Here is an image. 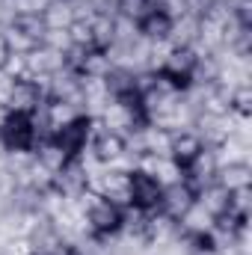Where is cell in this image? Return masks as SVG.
<instances>
[{"mask_svg":"<svg viewBox=\"0 0 252 255\" xmlns=\"http://www.w3.org/2000/svg\"><path fill=\"white\" fill-rule=\"evenodd\" d=\"M205 151V142L199 139V133L193 130V128H184V130H172V139H169V151H166V157L184 172L190 163L199 157Z\"/></svg>","mask_w":252,"mask_h":255,"instance_id":"cell-9","label":"cell"},{"mask_svg":"<svg viewBox=\"0 0 252 255\" xmlns=\"http://www.w3.org/2000/svg\"><path fill=\"white\" fill-rule=\"evenodd\" d=\"M89 148H92V157H95L98 163L113 166L116 160H122V157L127 154L125 133H119V130H107V128L95 119V133H92Z\"/></svg>","mask_w":252,"mask_h":255,"instance_id":"cell-7","label":"cell"},{"mask_svg":"<svg viewBox=\"0 0 252 255\" xmlns=\"http://www.w3.org/2000/svg\"><path fill=\"white\" fill-rule=\"evenodd\" d=\"M229 110L238 119H252V86L250 83L232 86V92H229Z\"/></svg>","mask_w":252,"mask_h":255,"instance_id":"cell-13","label":"cell"},{"mask_svg":"<svg viewBox=\"0 0 252 255\" xmlns=\"http://www.w3.org/2000/svg\"><path fill=\"white\" fill-rule=\"evenodd\" d=\"M77 18V6L74 0H51L42 12L45 30H68V24Z\"/></svg>","mask_w":252,"mask_h":255,"instance_id":"cell-11","label":"cell"},{"mask_svg":"<svg viewBox=\"0 0 252 255\" xmlns=\"http://www.w3.org/2000/svg\"><path fill=\"white\" fill-rule=\"evenodd\" d=\"M92 133H95V116L80 113L71 122L54 128L51 130V139H54V145L65 154V160H71V157H83L86 154V148L92 142Z\"/></svg>","mask_w":252,"mask_h":255,"instance_id":"cell-3","label":"cell"},{"mask_svg":"<svg viewBox=\"0 0 252 255\" xmlns=\"http://www.w3.org/2000/svg\"><path fill=\"white\" fill-rule=\"evenodd\" d=\"M39 139V125L27 113H9L0 122V145L6 154H33Z\"/></svg>","mask_w":252,"mask_h":255,"instance_id":"cell-2","label":"cell"},{"mask_svg":"<svg viewBox=\"0 0 252 255\" xmlns=\"http://www.w3.org/2000/svg\"><path fill=\"white\" fill-rule=\"evenodd\" d=\"M30 255H51V253H30Z\"/></svg>","mask_w":252,"mask_h":255,"instance_id":"cell-16","label":"cell"},{"mask_svg":"<svg viewBox=\"0 0 252 255\" xmlns=\"http://www.w3.org/2000/svg\"><path fill=\"white\" fill-rule=\"evenodd\" d=\"M160 196H163V181H157L154 175H148V172H142V169H130V172H127L125 208L139 211V214H157Z\"/></svg>","mask_w":252,"mask_h":255,"instance_id":"cell-4","label":"cell"},{"mask_svg":"<svg viewBox=\"0 0 252 255\" xmlns=\"http://www.w3.org/2000/svg\"><path fill=\"white\" fill-rule=\"evenodd\" d=\"M45 86L33 77H18L12 80V89H9V98H6V110L9 113H27V116H36L39 107L45 104Z\"/></svg>","mask_w":252,"mask_h":255,"instance_id":"cell-6","label":"cell"},{"mask_svg":"<svg viewBox=\"0 0 252 255\" xmlns=\"http://www.w3.org/2000/svg\"><path fill=\"white\" fill-rule=\"evenodd\" d=\"M9 57H12V51H9V45H6V39H3V33H0V71L6 68Z\"/></svg>","mask_w":252,"mask_h":255,"instance_id":"cell-15","label":"cell"},{"mask_svg":"<svg viewBox=\"0 0 252 255\" xmlns=\"http://www.w3.org/2000/svg\"><path fill=\"white\" fill-rule=\"evenodd\" d=\"M223 190H241V187H250L252 184V166L250 163H226L217 169V181Z\"/></svg>","mask_w":252,"mask_h":255,"instance_id":"cell-12","label":"cell"},{"mask_svg":"<svg viewBox=\"0 0 252 255\" xmlns=\"http://www.w3.org/2000/svg\"><path fill=\"white\" fill-rule=\"evenodd\" d=\"M217 169H220V163H217V157H214V148H205L187 169L181 172V178L199 193V190H205V187H211V184L217 181Z\"/></svg>","mask_w":252,"mask_h":255,"instance_id":"cell-10","label":"cell"},{"mask_svg":"<svg viewBox=\"0 0 252 255\" xmlns=\"http://www.w3.org/2000/svg\"><path fill=\"white\" fill-rule=\"evenodd\" d=\"M252 208V190L250 187H241V190H229V214H238V217H250Z\"/></svg>","mask_w":252,"mask_h":255,"instance_id":"cell-14","label":"cell"},{"mask_svg":"<svg viewBox=\"0 0 252 255\" xmlns=\"http://www.w3.org/2000/svg\"><path fill=\"white\" fill-rule=\"evenodd\" d=\"M172 24H175V15H172L160 0H151V6L136 18V33H139V39H145L148 45H157V42H169Z\"/></svg>","mask_w":252,"mask_h":255,"instance_id":"cell-5","label":"cell"},{"mask_svg":"<svg viewBox=\"0 0 252 255\" xmlns=\"http://www.w3.org/2000/svg\"><path fill=\"white\" fill-rule=\"evenodd\" d=\"M193 205H196V190L190 187L184 178H178V181L163 184V196H160V208H157V214H163V217H169V220L178 223Z\"/></svg>","mask_w":252,"mask_h":255,"instance_id":"cell-8","label":"cell"},{"mask_svg":"<svg viewBox=\"0 0 252 255\" xmlns=\"http://www.w3.org/2000/svg\"><path fill=\"white\" fill-rule=\"evenodd\" d=\"M127 208L119 202H110L104 196H95V202L86 208V235L98 241H113L125 229Z\"/></svg>","mask_w":252,"mask_h":255,"instance_id":"cell-1","label":"cell"}]
</instances>
